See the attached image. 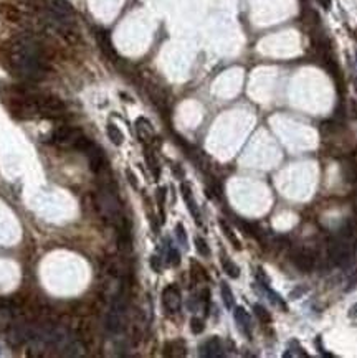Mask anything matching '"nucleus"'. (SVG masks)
<instances>
[{
    "label": "nucleus",
    "mask_w": 357,
    "mask_h": 358,
    "mask_svg": "<svg viewBox=\"0 0 357 358\" xmlns=\"http://www.w3.org/2000/svg\"><path fill=\"white\" fill-rule=\"evenodd\" d=\"M10 63L17 75L31 81H40L48 73L42 48L30 37H20L15 40L12 45Z\"/></svg>",
    "instance_id": "f257e3e1"
},
{
    "label": "nucleus",
    "mask_w": 357,
    "mask_h": 358,
    "mask_svg": "<svg viewBox=\"0 0 357 358\" xmlns=\"http://www.w3.org/2000/svg\"><path fill=\"white\" fill-rule=\"evenodd\" d=\"M96 208H98L99 215H101L108 223L119 228L121 233L126 231L124 230V216H123L121 205H119L118 196L114 195L113 190L103 188V190L96 195Z\"/></svg>",
    "instance_id": "f03ea898"
},
{
    "label": "nucleus",
    "mask_w": 357,
    "mask_h": 358,
    "mask_svg": "<svg viewBox=\"0 0 357 358\" xmlns=\"http://www.w3.org/2000/svg\"><path fill=\"white\" fill-rule=\"evenodd\" d=\"M124 322H126V297L121 292L113 300V305L106 315V328L111 333H119L124 328Z\"/></svg>",
    "instance_id": "7ed1b4c3"
},
{
    "label": "nucleus",
    "mask_w": 357,
    "mask_h": 358,
    "mask_svg": "<svg viewBox=\"0 0 357 358\" xmlns=\"http://www.w3.org/2000/svg\"><path fill=\"white\" fill-rule=\"evenodd\" d=\"M35 103H37L38 116L43 118L57 119L62 118L65 112V104L55 96H35Z\"/></svg>",
    "instance_id": "20e7f679"
},
{
    "label": "nucleus",
    "mask_w": 357,
    "mask_h": 358,
    "mask_svg": "<svg viewBox=\"0 0 357 358\" xmlns=\"http://www.w3.org/2000/svg\"><path fill=\"white\" fill-rule=\"evenodd\" d=\"M79 135H81V132H79L78 129L62 126L53 132V135H51V142L57 144V146H65V147L71 146L73 147V144L76 142V139H78Z\"/></svg>",
    "instance_id": "39448f33"
},
{
    "label": "nucleus",
    "mask_w": 357,
    "mask_h": 358,
    "mask_svg": "<svg viewBox=\"0 0 357 358\" xmlns=\"http://www.w3.org/2000/svg\"><path fill=\"white\" fill-rule=\"evenodd\" d=\"M88 157V162H90V168L94 172V174H101V172L106 168V160H104V154L101 152V149L96 146L94 142L90 144V147L83 152Z\"/></svg>",
    "instance_id": "423d86ee"
},
{
    "label": "nucleus",
    "mask_w": 357,
    "mask_h": 358,
    "mask_svg": "<svg viewBox=\"0 0 357 358\" xmlns=\"http://www.w3.org/2000/svg\"><path fill=\"white\" fill-rule=\"evenodd\" d=\"M293 261H295L296 268L301 269L303 272H310L316 266V254L311 249H298L293 254Z\"/></svg>",
    "instance_id": "0eeeda50"
},
{
    "label": "nucleus",
    "mask_w": 357,
    "mask_h": 358,
    "mask_svg": "<svg viewBox=\"0 0 357 358\" xmlns=\"http://www.w3.org/2000/svg\"><path fill=\"white\" fill-rule=\"evenodd\" d=\"M162 304L169 312H177L182 305V297L175 285H167L162 291Z\"/></svg>",
    "instance_id": "6e6552de"
},
{
    "label": "nucleus",
    "mask_w": 357,
    "mask_h": 358,
    "mask_svg": "<svg viewBox=\"0 0 357 358\" xmlns=\"http://www.w3.org/2000/svg\"><path fill=\"white\" fill-rule=\"evenodd\" d=\"M136 134H138L139 140H141L142 144H146V146H151L155 139L154 127H152V124L149 120L144 118H139L136 120Z\"/></svg>",
    "instance_id": "1a4fd4ad"
},
{
    "label": "nucleus",
    "mask_w": 357,
    "mask_h": 358,
    "mask_svg": "<svg viewBox=\"0 0 357 358\" xmlns=\"http://www.w3.org/2000/svg\"><path fill=\"white\" fill-rule=\"evenodd\" d=\"M200 355L208 357V358L222 357L223 347H222V342H220L218 337H212V339H208L205 343L200 347Z\"/></svg>",
    "instance_id": "9d476101"
},
{
    "label": "nucleus",
    "mask_w": 357,
    "mask_h": 358,
    "mask_svg": "<svg viewBox=\"0 0 357 358\" xmlns=\"http://www.w3.org/2000/svg\"><path fill=\"white\" fill-rule=\"evenodd\" d=\"M180 190H182V196H184V200H186V203H187V208H188V211L192 213V216H194L195 223H197V224H200V223H202V220H200V213H199L197 203H195L194 196H192L190 187H188L187 183H182V187H180Z\"/></svg>",
    "instance_id": "9b49d317"
},
{
    "label": "nucleus",
    "mask_w": 357,
    "mask_h": 358,
    "mask_svg": "<svg viewBox=\"0 0 357 358\" xmlns=\"http://www.w3.org/2000/svg\"><path fill=\"white\" fill-rule=\"evenodd\" d=\"M235 322L238 325V328L245 335L250 337L251 332V317L248 315V312L243 307H235Z\"/></svg>",
    "instance_id": "f8f14e48"
},
{
    "label": "nucleus",
    "mask_w": 357,
    "mask_h": 358,
    "mask_svg": "<svg viewBox=\"0 0 357 358\" xmlns=\"http://www.w3.org/2000/svg\"><path fill=\"white\" fill-rule=\"evenodd\" d=\"M341 172H342L344 175V180H347V182L354 183L357 182V162L352 159H347L346 162L341 165Z\"/></svg>",
    "instance_id": "ddd939ff"
},
{
    "label": "nucleus",
    "mask_w": 357,
    "mask_h": 358,
    "mask_svg": "<svg viewBox=\"0 0 357 358\" xmlns=\"http://www.w3.org/2000/svg\"><path fill=\"white\" fill-rule=\"evenodd\" d=\"M220 294H222V300L223 304H225V307L228 311H232V309H235V297H233V292H232V289L228 287L227 283H222L220 285Z\"/></svg>",
    "instance_id": "4468645a"
},
{
    "label": "nucleus",
    "mask_w": 357,
    "mask_h": 358,
    "mask_svg": "<svg viewBox=\"0 0 357 358\" xmlns=\"http://www.w3.org/2000/svg\"><path fill=\"white\" fill-rule=\"evenodd\" d=\"M166 350H171V352H166V355L169 357H186V345H184L182 340H175L171 342V343L166 345Z\"/></svg>",
    "instance_id": "2eb2a0df"
},
{
    "label": "nucleus",
    "mask_w": 357,
    "mask_h": 358,
    "mask_svg": "<svg viewBox=\"0 0 357 358\" xmlns=\"http://www.w3.org/2000/svg\"><path fill=\"white\" fill-rule=\"evenodd\" d=\"M98 40H99V45H101V48L104 50V53H106L108 56H116V51L113 48V43H111L109 40V35L106 33V31H99L98 33Z\"/></svg>",
    "instance_id": "dca6fc26"
},
{
    "label": "nucleus",
    "mask_w": 357,
    "mask_h": 358,
    "mask_svg": "<svg viewBox=\"0 0 357 358\" xmlns=\"http://www.w3.org/2000/svg\"><path fill=\"white\" fill-rule=\"evenodd\" d=\"M106 131H108V137L111 139V142H113L114 146H121V144L124 142V135H123L121 129H119L118 126H114V124H108Z\"/></svg>",
    "instance_id": "f3484780"
},
{
    "label": "nucleus",
    "mask_w": 357,
    "mask_h": 358,
    "mask_svg": "<svg viewBox=\"0 0 357 358\" xmlns=\"http://www.w3.org/2000/svg\"><path fill=\"white\" fill-rule=\"evenodd\" d=\"M144 155H146V162H147V165H149V170L154 174V177H157L159 175V162H157V157H155L154 150L147 146Z\"/></svg>",
    "instance_id": "a211bd4d"
},
{
    "label": "nucleus",
    "mask_w": 357,
    "mask_h": 358,
    "mask_svg": "<svg viewBox=\"0 0 357 358\" xmlns=\"http://www.w3.org/2000/svg\"><path fill=\"white\" fill-rule=\"evenodd\" d=\"M220 226H222V230H223V235H225L227 238L230 239V243L233 244V248H236V249H240V248H242V244H240L238 238H236V236H235V233L232 231V228L228 226V224H227L223 220H220Z\"/></svg>",
    "instance_id": "6ab92c4d"
},
{
    "label": "nucleus",
    "mask_w": 357,
    "mask_h": 358,
    "mask_svg": "<svg viewBox=\"0 0 357 358\" xmlns=\"http://www.w3.org/2000/svg\"><path fill=\"white\" fill-rule=\"evenodd\" d=\"M222 264H223V269H225V272H227V274L230 276V277H233V279H236V277L240 276V268L236 266L233 261L223 259V261H222Z\"/></svg>",
    "instance_id": "aec40b11"
},
{
    "label": "nucleus",
    "mask_w": 357,
    "mask_h": 358,
    "mask_svg": "<svg viewBox=\"0 0 357 358\" xmlns=\"http://www.w3.org/2000/svg\"><path fill=\"white\" fill-rule=\"evenodd\" d=\"M195 249L199 251L200 256H203V257L210 256V248H208V244L205 243V239L200 238V236H197V238H195Z\"/></svg>",
    "instance_id": "412c9836"
},
{
    "label": "nucleus",
    "mask_w": 357,
    "mask_h": 358,
    "mask_svg": "<svg viewBox=\"0 0 357 358\" xmlns=\"http://www.w3.org/2000/svg\"><path fill=\"white\" fill-rule=\"evenodd\" d=\"M253 312H255V315L258 317L260 320H262V322H264V324H266V322H270V320H271V315H270V313L266 312V309H264V307H262V305H260V304H255V305H253Z\"/></svg>",
    "instance_id": "4be33fe9"
},
{
    "label": "nucleus",
    "mask_w": 357,
    "mask_h": 358,
    "mask_svg": "<svg viewBox=\"0 0 357 358\" xmlns=\"http://www.w3.org/2000/svg\"><path fill=\"white\" fill-rule=\"evenodd\" d=\"M203 328H205V325H203V320L202 319H199V317H194V319L190 320V330L194 332L195 335L202 333Z\"/></svg>",
    "instance_id": "5701e85b"
},
{
    "label": "nucleus",
    "mask_w": 357,
    "mask_h": 358,
    "mask_svg": "<svg viewBox=\"0 0 357 358\" xmlns=\"http://www.w3.org/2000/svg\"><path fill=\"white\" fill-rule=\"evenodd\" d=\"M167 256H169V264H171V266H179V263H180V254H179L177 249L169 248V253H167Z\"/></svg>",
    "instance_id": "b1692460"
},
{
    "label": "nucleus",
    "mask_w": 357,
    "mask_h": 358,
    "mask_svg": "<svg viewBox=\"0 0 357 358\" xmlns=\"http://www.w3.org/2000/svg\"><path fill=\"white\" fill-rule=\"evenodd\" d=\"M175 235H177L180 244H182L184 248H187V235H186V230H184L182 224H177V226H175Z\"/></svg>",
    "instance_id": "393cba45"
},
{
    "label": "nucleus",
    "mask_w": 357,
    "mask_h": 358,
    "mask_svg": "<svg viewBox=\"0 0 357 358\" xmlns=\"http://www.w3.org/2000/svg\"><path fill=\"white\" fill-rule=\"evenodd\" d=\"M349 116H351V119L357 120V103L354 99H351V103H349Z\"/></svg>",
    "instance_id": "a878e982"
},
{
    "label": "nucleus",
    "mask_w": 357,
    "mask_h": 358,
    "mask_svg": "<svg viewBox=\"0 0 357 358\" xmlns=\"http://www.w3.org/2000/svg\"><path fill=\"white\" fill-rule=\"evenodd\" d=\"M151 268L154 269L155 272H160L162 266H160V257L159 256H152L151 257Z\"/></svg>",
    "instance_id": "bb28decb"
},
{
    "label": "nucleus",
    "mask_w": 357,
    "mask_h": 358,
    "mask_svg": "<svg viewBox=\"0 0 357 358\" xmlns=\"http://www.w3.org/2000/svg\"><path fill=\"white\" fill-rule=\"evenodd\" d=\"M126 175H127V180H129V183L132 185V187H134V188H138L139 185H138V180H136V175L132 174L131 170H126Z\"/></svg>",
    "instance_id": "cd10ccee"
},
{
    "label": "nucleus",
    "mask_w": 357,
    "mask_h": 358,
    "mask_svg": "<svg viewBox=\"0 0 357 358\" xmlns=\"http://www.w3.org/2000/svg\"><path fill=\"white\" fill-rule=\"evenodd\" d=\"M318 2L321 3V7H323V9H326V10L331 9V0H318Z\"/></svg>",
    "instance_id": "c85d7f7f"
},
{
    "label": "nucleus",
    "mask_w": 357,
    "mask_h": 358,
    "mask_svg": "<svg viewBox=\"0 0 357 358\" xmlns=\"http://www.w3.org/2000/svg\"><path fill=\"white\" fill-rule=\"evenodd\" d=\"M349 317H352V319H357V304H354L351 307V311H349Z\"/></svg>",
    "instance_id": "c756f323"
},
{
    "label": "nucleus",
    "mask_w": 357,
    "mask_h": 358,
    "mask_svg": "<svg viewBox=\"0 0 357 358\" xmlns=\"http://www.w3.org/2000/svg\"><path fill=\"white\" fill-rule=\"evenodd\" d=\"M356 60H357V55H356Z\"/></svg>",
    "instance_id": "7c9ffc66"
}]
</instances>
